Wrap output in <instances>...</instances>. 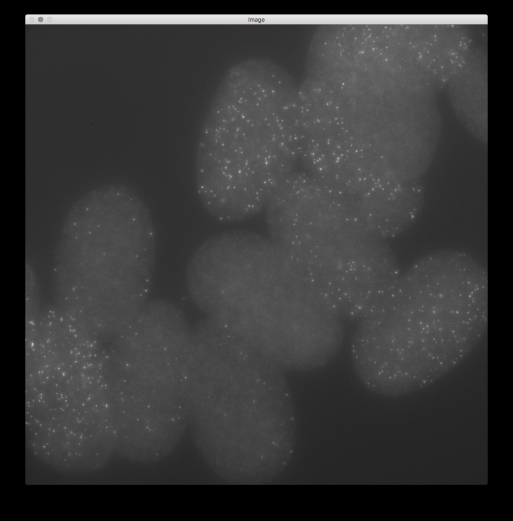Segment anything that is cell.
Here are the masks:
<instances>
[{"label":"cell","instance_id":"6da1fadb","mask_svg":"<svg viewBox=\"0 0 513 521\" xmlns=\"http://www.w3.org/2000/svg\"><path fill=\"white\" fill-rule=\"evenodd\" d=\"M205 119L195 159L197 194L221 222L265 209L294 171L299 155L295 92L274 79L246 76L223 83Z\"/></svg>","mask_w":513,"mask_h":521},{"label":"cell","instance_id":"7a4b0ae2","mask_svg":"<svg viewBox=\"0 0 513 521\" xmlns=\"http://www.w3.org/2000/svg\"><path fill=\"white\" fill-rule=\"evenodd\" d=\"M295 279L271 240L242 230L206 240L186 273L194 303L234 329L272 320L288 309L299 297Z\"/></svg>","mask_w":513,"mask_h":521},{"label":"cell","instance_id":"3957f363","mask_svg":"<svg viewBox=\"0 0 513 521\" xmlns=\"http://www.w3.org/2000/svg\"><path fill=\"white\" fill-rule=\"evenodd\" d=\"M282 369L237 333H217L198 356L190 407L212 423L243 426L292 404Z\"/></svg>","mask_w":513,"mask_h":521},{"label":"cell","instance_id":"277c9868","mask_svg":"<svg viewBox=\"0 0 513 521\" xmlns=\"http://www.w3.org/2000/svg\"><path fill=\"white\" fill-rule=\"evenodd\" d=\"M38 21H39V22H42V21H43V17H41V16H40V17H39L38 18Z\"/></svg>","mask_w":513,"mask_h":521},{"label":"cell","instance_id":"5b68a950","mask_svg":"<svg viewBox=\"0 0 513 521\" xmlns=\"http://www.w3.org/2000/svg\"><path fill=\"white\" fill-rule=\"evenodd\" d=\"M29 20H30V21L31 22H33V21H34V18H33V17H30L29 18Z\"/></svg>","mask_w":513,"mask_h":521},{"label":"cell","instance_id":"8992f818","mask_svg":"<svg viewBox=\"0 0 513 521\" xmlns=\"http://www.w3.org/2000/svg\"><path fill=\"white\" fill-rule=\"evenodd\" d=\"M52 17H48L47 18V21H49V22H50V21H52Z\"/></svg>","mask_w":513,"mask_h":521}]
</instances>
